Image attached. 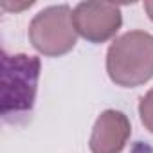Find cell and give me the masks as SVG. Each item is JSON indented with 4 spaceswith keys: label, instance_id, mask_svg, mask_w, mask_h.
<instances>
[{
    "label": "cell",
    "instance_id": "obj_1",
    "mask_svg": "<svg viewBox=\"0 0 153 153\" xmlns=\"http://www.w3.org/2000/svg\"><path fill=\"white\" fill-rule=\"evenodd\" d=\"M42 61L38 56L7 54L2 51L0 72V112L6 123L27 117L36 101Z\"/></svg>",
    "mask_w": 153,
    "mask_h": 153
},
{
    "label": "cell",
    "instance_id": "obj_7",
    "mask_svg": "<svg viewBox=\"0 0 153 153\" xmlns=\"http://www.w3.org/2000/svg\"><path fill=\"white\" fill-rule=\"evenodd\" d=\"M144 9H146L148 16L153 20V0H148V2H144Z\"/></svg>",
    "mask_w": 153,
    "mask_h": 153
},
{
    "label": "cell",
    "instance_id": "obj_4",
    "mask_svg": "<svg viewBox=\"0 0 153 153\" xmlns=\"http://www.w3.org/2000/svg\"><path fill=\"white\" fill-rule=\"evenodd\" d=\"M72 24L79 36L92 43H105L123 25L121 7L108 2H81L72 11Z\"/></svg>",
    "mask_w": 153,
    "mask_h": 153
},
{
    "label": "cell",
    "instance_id": "obj_3",
    "mask_svg": "<svg viewBox=\"0 0 153 153\" xmlns=\"http://www.w3.org/2000/svg\"><path fill=\"white\" fill-rule=\"evenodd\" d=\"M29 40L43 56H63L78 40L72 24V9L67 4L42 9L29 25Z\"/></svg>",
    "mask_w": 153,
    "mask_h": 153
},
{
    "label": "cell",
    "instance_id": "obj_5",
    "mask_svg": "<svg viewBox=\"0 0 153 153\" xmlns=\"http://www.w3.org/2000/svg\"><path fill=\"white\" fill-rule=\"evenodd\" d=\"M131 135V124L123 112L105 110L92 130L90 151L92 153H121Z\"/></svg>",
    "mask_w": 153,
    "mask_h": 153
},
{
    "label": "cell",
    "instance_id": "obj_2",
    "mask_svg": "<svg viewBox=\"0 0 153 153\" xmlns=\"http://www.w3.org/2000/svg\"><path fill=\"white\" fill-rule=\"evenodd\" d=\"M110 79L124 88L144 85L153 78V34L130 31L115 38L106 52Z\"/></svg>",
    "mask_w": 153,
    "mask_h": 153
},
{
    "label": "cell",
    "instance_id": "obj_6",
    "mask_svg": "<svg viewBox=\"0 0 153 153\" xmlns=\"http://www.w3.org/2000/svg\"><path fill=\"white\" fill-rule=\"evenodd\" d=\"M139 115H140V121H142L144 128L153 133V88L148 90V92L140 97V103H139Z\"/></svg>",
    "mask_w": 153,
    "mask_h": 153
}]
</instances>
